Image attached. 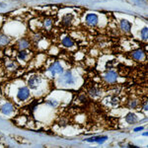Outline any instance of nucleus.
Returning <instances> with one entry per match:
<instances>
[{
  "mask_svg": "<svg viewBox=\"0 0 148 148\" xmlns=\"http://www.w3.org/2000/svg\"><path fill=\"white\" fill-rule=\"evenodd\" d=\"M59 81L64 85L75 84V78L73 77L72 72H71L70 70H67V71H65V72H63V74L60 76V78H59Z\"/></svg>",
  "mask_w": 148,
  "mask_h": 148,
  "instance_id": "obj_1",
  "label": "nucleus"
},
{
  "mask_svg": "<svg viewBox=\"0 0 148 148\" xmlns=\"http://www.w3.org/2000/svg\"><path fill=\"white\" fill-rule=\"evenodd\" d=\"M31 97V93H30V89L28 87H20L18 88V92H17V99L20 102H26L29 98Z\"/></svg>",
  "mask_w": 148,
  "mask_h": 148,
  "instance_id": "obj_2",
  "label": "nucleus"
},
{
  "mask_svg": "<svg viewBox=\"0 0 148 148\" xmlns=\"http://www.w3.org/2000/svg\"><path fill=\"white\" fill-rule=\"evenodd\" d=\"M104 80L106 81V82H108L109 84H114V83H116V80H118V72L113 70V69H110V70H108L105 73Z\"/></svg>",
  "mask_w": 148,
  "mask_h": 148,
  "instance_id": "obj_3",
  "label": "nucleus"
},
{
  "mask_svg": "<svg viewBox=\"0 0 148 148\" xmlns=\"http://www.w3.org/2000/svg\"><path fill=\"white\" fill-rule=\"evenodd\" d=\"M40 82H42L40 76L38 75V74H34V75H32L30 78H29L28 85L32 90H36V89H38V87H39Z\"/></svg>",
  "mask_w": 148,
  "mask_h": 148,
  "instance_id": "obj_4",
  "label": "nucleus"
},
{
  "mask_svg": "<svg viewBox=\"0 0 148 148\" xmlns=\"http://www.w3.org/2000/svg\"><path fill=\"white\" fill-rule=\"evenodd\" d=\"M85 20H86V24H87L88 26H90V27H95V26L98 25L99 17H98V15L95 13H89L86 15Z\"/></svg>",
  "mask_w": 148,
  "mask_h": 148,
  "instance_id": "obj_5",
  "label": "nucleus"
},
{
  "mask_svg": "<svg viewBox=\"0 0 148 148\" xmlns=\"http://www.w3.org/2000/svg\"><path fill=\"white\" fill-rule=\"evenodd\" d=\"M49 71L51 73L52 76L57 75V74H62L63 73V67L61 66L60 63L56 61V62H53L49 67Z\"/></svg>",
  "mask_w": 148,
  "mask_h": 148,
  "instance_id": "obj_6",
  "label": "nucleus"
},
{
  "mask_svg": "<svg viewBox=\"0 0 148 148\" xmlns=\"http://www.w3.org/2000/svg\"><path fill=\"white\" fill-rule=\"evenodd\" d=\"M130 56L135 61H142L146 57V53L143 49H135L130 53Z\"/></svg>",
  "mask_w": 148,
  "mask_h": 148,
  "instance_id": "obj_7",
  "label": "nucleus"
},
{
  "mask_svg": "<svg viewBox=\"0 0 148 148\" xmlns=\"http://www.w3.org/2000/svg\"><path fill=\"white\" fill-rule=\"evenodd\" d=\"M0 112H1L3 114H6V116H9L14 112V107L11 103H5L4 105H2L0 107Z\"/></svg>",
  "mask_w": 148,
  "mask_h": 148,
  "instance_id": "obj_8",
  "label": "nucleus"
},
{
  "mask_svg": "<svg viewBox=\"0 0 148 148\" xmlns=\"http://www.w3.org/2000/svg\"><path fill=\"white\" fill-rule=\"evenodd\" d=\"M120 28H121V30L123 31V33H125V34H130V30H131V23L130 22V21L125 20V19L121 20Z\"/></svg>",
  "mask_w": 148,
  "mask_h": 148,
  "instance_id": "obj_9",
  "label": "nucleus"
},
{
  "mask_svg": "<svg viewBox=\"0 0 148 148\" xmlns=\"http://www.w3.org/2000/svg\"><path fill=\"white\" fill-rule=\"evenodd\" d=\"M30 40H28L27 39H21L19 40L17 42H16V46L17 47L16 49H20V51H24V49H29V47H30Z\"/></svg>",
  "mask_w": 148,
  "mask_h": 148,
  "instance_id": "obj_10",
  "label": "nucleus"
},
{
  "mask_svg": "<svg viewBox=\"0 0 148 148\" xmlns=\"http://www.w3.org/2000/svg\"><path fill=\"white\" fill-rule=\"evenodd\" d=\"M61 44L65 47H72L75 42H74L73 38H71L70 36H65L61 39Z\"/></svg>",
  "mask_w": 148,
  "mask_h": 148,
  "instance_id": "obj_11",
  "label": "nucleus"
},
{
  "mask_svg": "<svg viewBox=\"0 0 148 148\" xmlns=\"http://www.w3.org/2000/svg\"><path fill=\"white\" fill-rule=\"evenodd\" d=\"M73 18H74V16L72 14H66V15H64L62 17V20H61V25H62L63 27H68V26H70L73 21Z\"/></svg>",
  "mask_w": 148,
  "mask_h": 148,
  "instance_id": "obj_12",
  "label": "nucleus"
},
{
  "mask_svg": "<svg viewBox=\"0 0 148 148\" xmlns=\"http://www.w3.org/2000/svg\"><path fill=\"white\" fill-rule=\"evenodd\" d=\"M10 38L8 36H6L3 33H0V47H6L10 44Z\"/></svg>",
  "mask_w": 148,
  "mask_h": 148,
  "instance_id": "obj_13",
  "label": "nucleus"
},
{
  "mask_svg": "<svg viewBox=\"0 0 148 148\" xmlns=\"http://www.w3.org/2000/svg\"><path fill=\"white\" fill-rule=\"evenodd\" d=\"M125 121H126V123H130V125H134V123H136L138 121L136 114H134L133 113H128L127 114H126Z\"/></svg>",
  "mask_w": 148,
  "mask_h": 148,
  "instance_id": "obj_14",
  "label": "nucleus"
},
{
  "mask_svg": "<svg viewBox=\"0 0 148 148\" xmlns=\"http://www.w3.org/2000/svg\"><path fill=\"white\" fill-rule=\"evenodd\" d=\"M108 139L107 136H95V137H91V138H87L86 141L87 142H96V143H99V144H102L104 143L106 140Z\"/></svg>",
  "mask_w": 148,
  "mask_h": 148,
  "instance_id": "obj_15",
  "label": "nucleus"
},
{
  "mask_svg": "<svg viewBox=\"0 0 148 148\" xmlns=\"http://www.w3.org/2000/svg\"><path fill=\"white\" fill-rule=\"evenodd\" d=\"M88 93H89V95L92 97L99 96V95L101 94V89H100L99 87H97V86L93 85L89 88V89H88Z\"/></svg>",
  "mask_w": 148,
  "mask_h": 148,
  "instance_id": "obj_16",
  "label": "nucleus"
},
{
  "mask_svg": "<svg viewBox=\"0 0 148 148\" xmlns=\"http://www.w3.org/2000/svg\"><path fill=\"white\" fill-rule=\"evenodd\" d=\"M6 67L10 69V70H15L19 67V64L15 60H8V62L6 63Z\"/></svg>",
  "mask_w": 148,
  "mask_h": 148,
  "instance_id": "obj_17",
  "label": "nucleus"
},
{
  "mask_svg": "<svg viewBox=\"0 0 148 148\" xmlns=\"http://www.w3.org/2000/svg\"><path fill=\"white\" fill-rule=\"evenodd\" d=\"M53 26V21H52L51 18H47L45 19L44 21V27L47 29V30H51Z\"/></svg>",
  "mask_w": 148,
  "mask_h": 148,
  "instance_id": "obj_18",
  "label": "nucleus"
},
{
  "mask_svg": "<svg viewBox=\"0 0 148 148\" xmlns=\"http://www.w3.org/2000/svg\"><path fill=\"white\" fill-rule=\"evenodd\" d=\"M28 56H29V53H28V51H26V49H24V51H20L18 52V59H20V60H26V59L28 58Z\"/></svg>",
  "mask_w": 148,
  "mask_h": 148,
  "instance_id": "obj_19",
  "label": "nucleus"
},
{
  "mask_svg": "<svg viewBox=\"0 0 148 148\" xmlns=\"http://www.w3.org/2000/svg\"><path fill=\"white\" fill-rule=\"evenodd\" d=\"M141 39L143 42H146L148 39V29L147 27H144L141 30Z\"/></svg>",
  "mask_w": 148,
  "mask_h": 148,
  "instance_id": "obj_20",
  "label": "nucleus"
},
{
  "mask_svg": "<svg viewBox=\"0 0 148 148\" xmlns=\"http://www.w3.org/2000/svg\"><path fill=\"white\" fill-rule=\"evenodd\" d=\"M119 103H120V98L118 96H112L110 98V104H111L112 106H116Z\"/></svg>",
  "mask_w": 148,
  "mask_h": 148,
  "instance_id": "obj_21",
  "label": "nucleus"
},
{
  "mask_svg": "<svg viewBox=\"0 0 148 148\" xmlns=\"http://www.w3.org/2000/svg\"><path fill=\"white\" fill-rule=\"evenodd\" d=\"M46 104L52 107V108H56V107L59 105V103H58V101H56V100H47Z\"/></svg>",
  "mask_w": 148,
  "mask_h": 148,
  "instance_id": "obj_22",
  "label": "nucleus"
},
{
  "mask_svg": "<svg viewBox=\"0 0 148 148\" xmlns=\"http://www.w3.org/2000/svg\"><path fill=\"white\" fill-rule=\"evenodd\" d=\"M138 106V103L136 100H131V101H130V103H128V107H130V109H135L137 108Z\"/></svg>",
  "mask_w": 148,
  "mask_h": 148,
  "instance_id": "obj_23",
  "label": "nucleus"
},
{
  "mask_svg": "<svg viewBox=\"0 0 148 148\" xmlns=\"http://www.w3.org/2000/svg\"><path fill=\"white\" fill-rule=\"evenodd\" d=\"M42 36L39 33V34H37L34 38H33V40H34V42H40V40H42Z\"/></svg>",
  "mask_w": 148,
  "mask_h": 148,
  "instance_id": "obj_24",
  "label": "nucleus"
},
{
  "mask_svg": "<svg viewBox=\"0 0 148 148\" xmlns=\"http://www.w3.org/2000/svg\"><path fill=\"white\" fill-rule=\"evenodd\" d=\"M143 128H144V126H139V127H135L134 128V131H135V132H137V131H142Z\"/></svg>",
  "mask_w": 148,
  "mask_h": 148,
  "instance_id": "obj_25",
  "label": "nucleus"
},
{
  "mask_svg": "<svg viewBox=\"0 0 148 148\" xmlns=\"http://www.w3.org/2000/svg\"><path fill=\"white\" fill-rule=\"evenodd\" d=\"M143 111H144V112H147V111H148V108H147V102H144V104H143Z\"/></svg>",
  "mask_w": 148,
  "mask_h": 148,
  "instance_id": "obj_26",
  "label": "nucleus"
},
{
  "mask_svg": "<svg viewBox=\"0 0 148 148\" xmlns=\"http://www.w3.org/2000/svg\"><path fill=\"white\" fill-rule=\"evenodd\" d=\"M147 134H148L147 132H144V133H143V135H144V136H147Z\"/></svg>",
  "mask_w": 148,
  "mask_h": 148,
  "instance_id": "obj_27",
  "label": "nucleus"
}]
</instances>
